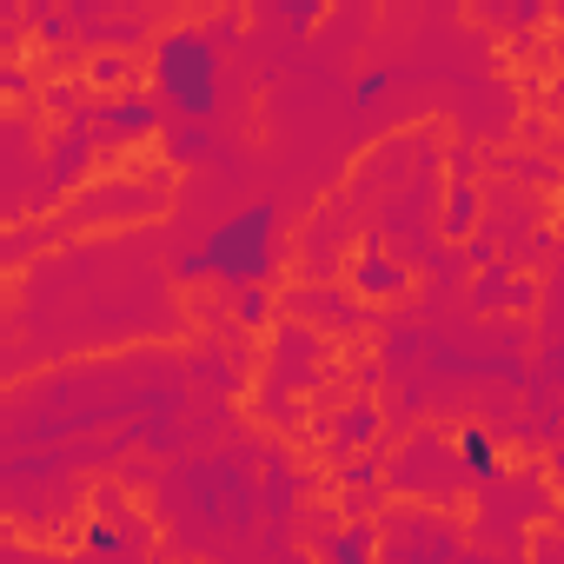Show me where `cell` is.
<instances>
[{
  "label": "cell",
  "instance_id": "obj_5",
  "mask_svg": "<svg viewBox=\"0 0 564 564\" xmlns=\"http://www.w3.org/2000/svg\"><path fill=\"white\" fill-rule=\"evenodd\" d=\"M107 127H113V133H160V127H166V107H160L153 94H127V100L107 107Z\"/></svg>",
  "mask_w": 564,
  "mask_h": 564
},
{
  "label": "cell",
  "instance_id": "obj_3",
  "mask_svg": "<svg viewBox=\"0 0 564 564\" xmlns=\"http://www.w3.org/2000/svg\"><path fill=\"white\" fill-rule=\"evenodd\" d=\"M452 452H458V478H471V485H498V478H505V458H498L491 432L465 425V432L452 438Z\"/></svg>",
  "mask_w": 564,
  "mask_h": 564
},
{
  "label": "cell",
  "instance_id": "obj_10",
  "mask_svg": "<svg viewBox=\"0 0 564 564\" xmlns=\"http://www.w3.org/2000/svg\"><path fill=\"white\" fill-rule=\"evenodd\" d=\"M386 87H392V80H386V67H366V74L352 80V107H379V100H386Z\"/></svg>",
  "mask_w": 564,
  "mask_h": 564
},
{
  "label": "cell",
  "instance_id": "obj_6",
  "mask_svg": "<svg viewBox=\"0 0 564 564\" xmlns=\"http://www.w3.org/2000/svg\"><path fill=\"white\" fill-rule=\"evenodd\" d=\"M166 153H173V160H206V153H213V133H206V120H180V127L166 133Z\"/></svg>",
  "mask_w": 564,
  "mask_h": 564
},
{
  "label": "cell",
  "instance_id": "obj_4",
  "mask_svg": "<svg viewBox=\"0 0 564 564\" xmlns=\"http://www.w3.org/2000/svg\"><path fill=\"white\" fill-rule=\"evenodd\" d=\"M352 286H359L366 300H392V293L405 286V272H399V265H392L379 246H366V252L352 259Z\"/></svg>",
  "mask_w": 564,
  "mask_h": 564
},
{
  "label": "cell",
  "instance_id": "obj_11",
  "mask_svg": "<svg viewBox=\"0 0 564 564\" xmlns=\"http://www.w3.org/2000/svg\"><path fill=\"white\" fill-rule=\"evenodd\" d=\"M87 74H94V80H120V74H127V61H113V54H100V61H94Z\"/></svg>",
  "mask_w": 564,
  "mask_h": 564
},
{
  "label": "cell",
  "instance_id": "obj_12",
  "mask_svg": "<svg viewBox=\"0 0 564 564\" xmlns=\"http://www.w3.org/2000/svg\"><path fill=\"white\" fill-rule=\"evenodd\" d=\"M87 544H94V551H120V531H113V524H94Z\"/></svg>",
  "mask_w": 564,
  "mask_h": 564
},
{
  "label": "cell",
  "instance_id": "obj_7",
  "mask_svg": "<svg viewBox=\"0 0 564 564\" xmlns=\"http://www.w3.org/2000/svg\"><path fill=\"white\" fill-rule=\"evenodd\" d=\"M326 557H333V564H346V557H352V564H359V557H372V531L359 524V531H339V538H326Z\"/></svg>",
  "mask_w": 564,
  "mask_h": 564
},
{
  "label": "cell",
  "instance_id": "obj_8",
  "mask_svg": "<svg viewBox=\"0 0 564 564\" xmlns=\"http://www.w3.org/2000/svg\"><path fill=\"white\" fill-rule=\"evenodd\" d=\"M272 8H279V21H286V28H313L333 0H272Z\"/></svg>",
  "mask_w": 564,
  "mask_h": 564
},
{
  "label": "cell",
  "instance_id": "obj_2",
  "mask_svg": "<svg viewBox=\"0 0 564 564\" xmlns=\"http://www.w3.org/2000/svg\"><path fill=\"white\" fill-rule=\"evenodd\" d=\"M153 100L173 107L180 120H213L219 113V47L199 28H173L153 47Z\"/></svg>",
  "mask_w": 564,
  "mask_h": 564
},
{
  "label": "cell",
  "instance_id": "obj_1",
  "mask_svg": "<svg viewBox=\"0 0 564 564\" xmlns=\"http://www.w3.org/2000/svg\"><path fill=\"white\" fill-rule=\"evenodd\" d=\"M272 265H279V213H272L265 199L226 213V219L206 232V246L180 259L186 279H219V286H232V293L265 286Z\"/></svg>",
  "mask_w": 564,
  "mask_h": 564
},
{
  "label": "cell",
  "instance_id": "obj_9",
  "mask_svg": "<svg viewBox=\"0 0 564 564\" xmlns=\"http://www.w3.org/2000/svg\"><path fill=\"white\" fill-rule=\"evenodd\" d=\"M372 432H379V412H372V405H359V412L339 419V445H366Z\"/></svg>",
  "mask_w": 564,
  "mask_h": 564
}]
</instances>
